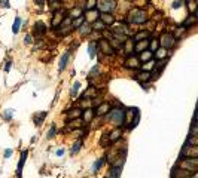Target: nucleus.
<instances>
[{
	"mask_svg": "<svg viewBox=\"0 0 198 178\" xmlns=\"http://www.w3.org/2000/svg\"><path fill=\"white\" fill-rule=\"evenodd\" d=\"M103 120H104V125H106V123L112 125V128H115V126H122V128H124V123H125V106L112 107V110H110L106 116L103 117Z\"/></svg>",
	"mask_w": 198,
	"mask_h": 178,
	"instance_id": "1",
	"label": "nucleus"
},
{
	"mask_svg": "<svg viewBox=\"0 0 198 178\" xmlns=\"http://www.w3.org/2000/svg\"><path fill=\"white\" fill-rule=\"evenodd\" d=\"M141 119V113L139 107H125V123H124V128L127 132H131L137 128V125L140 122Z\"/></svg>",
	"mask_w": 198,
	"mask_h": 178,
	"instance_id": "2",
	"label": "nucleus"
},
{
	"mask_svg": "<svg viewBox=\"0 0 198 178\" xmlns=\"http://www.w3.org/2000/svg\"><path fill=\"white\" fill-rule=\"evenodd\" d=\"M121 67H122L127 73H131V77H133V74L141 68V62H140V60H139V56H137L136 54H133V55H127L122 58Z\"/></svg>",
	"mask_w": 198,
	"mask_h": 178,
	"instance_id": "3",
	"label": "nucleus"
},
{
	"mask_svg": "<svg viewBox=\"0 0 198 178\" xmlns=\"http://www.w3.org/2000/svg\"><path fill=\"white\" fill-rule=\"evenodd\" d=\"M158 39H159L161 48H165V49H168V50L174 49L176 46H177V42H179V40L173 36L171 31H162V33L158 36Z\"/></svg>",
	"mask_w": 198,
	"mask_h": 178,
	"instance_id": "4",
	"label": "nucleus"
},
{
	"mask_svg": "<svg viewBox=\"0 0 198 178\" xmlns=\"http://www.w3.org/2000/svg\"><path fill=\"white\" fill-rule=\"evenodd\" d=\"M49 30H51V27H48L43 21L37 19V21L33 22V25H31V31H30V33L33 34L34 40H36V39H43L46 34L49 33Z\"/></svg>",
	"mask_w": 198,
	"mask_h": 178,
	"instance_id": "5",
	"label": "nucleus"
},
{
	"mask_svg": "<svg viewBox=\"0 0 198 178\" xmlns=\"http://www.w3.org/2000/svg\"><path fill=\"white\" fill-rule=\"evenodd\" d=\"M97 9L100 12L116 13L119 11V0H98L97 2Z\"/></svg>",
	"mask_w": 198,
	"mask_h": 178,
	"instance_id": "6",
	"label": "nucleus"
},
{
	"mask_svg": "<svg viewBox=\"0 0 198 178\" xmlns=\"http://www.w3.org/2000/svg\"><path fill=\"white\" fill-rule=\"evenodd\" d=\"M97 48H98V54L104 55L106 58H115L116 56V50L113 49L112 45L109 43V40H106L104 37L97 42Z\"/></svg>",
	"mask_w": 198,
	"mask_h": 178,
	"instance_id": "7",
	"label": "nucleus"
},
{
	"mask_svg": "<svg viewBox=\"0 0 198 178\" xmlns=\"http://www.w3.org/2000/svg\"><path fill=\"white\" fill-rule=\"evenodd\" d=\"M82 113H84V110H82L79 106H76L74 102H72V106L67 107V108L64 110V113H63V114H64V123L82 117Z\"/></svg>",
	"mask_w": 198,
	"mask_h": 178,
	"instance_id": "8",
	"label": "nucleus"
},
{
	"mask_svg": "<svg viewBox=\"0 0 198 178\" xmlns=\"http://www.w3.org/2000/svg\"><path fill=\"white\" fill-rule=\"evenodd\" d=\"M102 92H103V91L98 88L97 85L90 83V85H88V86H86V88H85L84 91H82V92L79 94V97H80V98H84V100H94V98H96V97H98V95L102 94Z\"/></svg>",
	"mask_w": 198,
	"mask_h": 178,
	"instance_id": "9",
	"label": "nucleus"
},
{
	"mask_svg": "<svg viewBox=\"0 0 198 178\" xmlns=\"http://www.w3.org/2000/svg\"><path fill=\"white\" fill-rule=\"evenodd\" d=\"M66 15H67V11L64 9V8H61L60 11H55L51 13V22H49V27H51V30H55V28H58L60 25H61L63 19L66 18Z\"/></svg>",
	"mask_w": 198,
	"mask_h": 178,
	"instance_id": "10",
	"label": "nucleus"
},
{
	"mask_svg": "<svg viewBox=\"0 0 198 178\" xmlns=\"http://www.w3.org/2000/svg\"><path fill=\"white\" fill-rule=\"evenodd\" d=\"M72 56H73V52L72 50H64L61 54V56L58 58V74H61L69 65H70V61H72Z\"/></svg>",
	"mask_w": 198,
	"mask_h": 178,
	"instance_id": "11",
	"label": "nucleus"
},
{
	"mask_svg": "<svg viewBox=\"0 0 198 178\" xmlns=\"http://www.w3.org/2000/svg\"><path fill=\"white\" fill-rule=\"evenodd\" d=\"M179 157H183V159L198 157V145L183 144V147L180 149V153H179Z\"/></svg>",
	"mask_w": 198,
	"mask_h": 178,
	"instance_id": "12",
	"label": "nucleus"
},
{
	"mask_svg": "<svg viewBox=\"0 0 198 178\" xmlns=\"http://www.w3.org/2000/svg\"><path fill=\"white\" fill-rule=\"evenodd\" d=\"M133 79H134L139 85L140 83H152V73L139 70V71H136L133 74Z\"/></svg>",
	"mask_w": 198,
	"mask_h": 178,
	"instance_id": "13",
	"label": "nucleus"
},
{
	"mask_svg": "<svg viewBox=\"0 0 198 178\" xmlns=\"http://www.w3.org/2000/svg\"><path fill=\"white\" fill-rule=\"evenodd\" d=\"M124 134H125V128L122 126H115L109 131V138H110V143L115 144V143H118L121 139L124 138Z\"/></svg>",
	"mask_w": 198,
	"mask_h": 178,
	"instance_id": "14",
	"label": "nucleus"
},
{
	"mask_svg": "<svg viewBox=\"0 0 198 178\" xmlns=\"http://www.w3.org/2000/svg\"><path fill=\"white\" fill-rule=\"evenodd\" d=\"M176 165L179 168H182V169H185V171H188V172H191L192 175H197L198 174V166H195V165H192L191 162L188 160V159H183V157H179V160L176 162Z\"/></svg>",
	"mask_w": 198,
	"mask_h": 178,
	"instance_id": "15",
	"label": "nucleus"
},
{
	"mask_svg": "<svg viewBox=\"0 0 198 178\" xmlns=\"http://www.w3.org/2000/svg\"><path fill=\"white\" fill-rule=\"evenodd\" d=\"M27 157H28V150L27 149L21 150V153H19V160H18V165H17V171H15L17 178H23L21 177V174H23V169H24V166H25Z\"/></svg>",
	"mask_w": 198,
	"mask_h": 178,
	"instance_id": "16",
	"label": "nucleus"
},
{
	"mask_svg": "<svg viewBox=\"0 0 198 178\" xmlns=\"http://www.w3.org/2000/svg\"><path fill=\"white\" fill-rule=\"evenodd\" d=\"M191 177H194L192 174L185 171V169H182V168H179L177 165H174V166L171 168L170 178H191Z\"/></svg>",
	"mask_w": 198,
	"mask_h": 178,
	"instance_id": "17",
	"label": "nucleus"
},
{
	"mask_svg": "<svg viewBox=\"0 0 198 178\" xmlns=\"http://www.w3.org/2000/svg\"><path fill=\"white\" fill-rule=\"evenodd\" d=\"M94 119H96V110L94 108H86V110H84V113H82V120H84L85 128H90L91 123L94 122Z\"/></svg>",
	"mask_w": 198,
	"mask_h": 178,
	"instance_id": "18",
	"label": "nucleus"
},
{
	"mask_svg": "<svg viewBox=\"0 0 198 178\" xmlns=\"http://www.w3.org/2000/svg\"><path fill=\"white\" fill-rule=\"evenodd\" d=\"M48 113H49V111H36V113H33V116H31V120H33L34 126L40 128V126L43 125V122L46 120V117H48Z\"/></svg>",
	"mask_w": 198,
	"mask_h": 178,
	"instance_id": "19",
	"label": "nucleus"
},
{
	"mask_svg": "<svg viewBox=\"0 0 198 178\" xmlns=\"http://www.w3.org/2000/svg\"><path fill=\"white\" fill-rule=\"evenodd\" d=\"M112 107H113L112 102H110L109 100H106L100 107L94 108V110H96V116H97V117H104V116H106V114L109 113V111L112 110Z\"/></svg>",
	"mask_w": 198,
	"mask_h": 178,
	"instance_id": "20",
	"label": "nucleus"
},
{
	"mask_svg": "<svg viewBox=\"0 0 198 178\" xmlns=\"http://www.w3.org/2000/svg\"><path fill=\"white\" fill-rule=\"evenodd\" d=\"M76 33H78V36H79V39H88V37H90V34L92 33V25H91L90 22L85 21Z\"/></svg>",
	"mask_w": 198,
	"mask_h": 178,
	"instance_id": "21",
	"label": "nucleus"
},
{
	"mask_svg": "<svg viewBox=\"0 0 198 178\" xmlns=\"http://www.w3.org/2000/svg\"><path fill=\"white\" fill-rule=\"evenodd\" d=\"M84 17H85V21L92 24L94 21H97V19L100 18V11H98L97 8H94V9H86L84 13Z\"/></svg>",
	"mask_w": 198,
	"mask_h": 178,
	"instance_id": "22",
	"label": "nucleus"
},
{
	"mask_svg": "<svg viewBox=\"0 0 198 178\" xmlns=\"http://www.w3.org/2000/svg\"><path fill=\"white\" fill-rule=\"evenodd\" d=\"M98 19H102V21L110 28L113 24L116 22V15H115V13H109V12H100V18H98Z\"/></svg>",
	"mask_w": 198,
	"mask_h": 178,
	"instance_id": "23",
	"label": "nucleus"
},
{
	"mask_svg": "<svg viewBox=\"0 0 198 178\" xmlns=\"http://www.w3.org/2000/svg\"><path fill=\"white\" fill-rule=\"evenodd\" d=\"M153 34L151 33V31H149V30H146V28H143V30H137L136 33L133 34V36H131V37H133V39L136 40V42H140V40H146V39H151V37H152Z\"/></svg>",
	"mask_w": 198,
	"mask_h": 178,
	"instance_id": "24",
	"label": "nucleus"
},
{
	"mask_svg": "<svg viewBox=\"0 0 198 178\" xmlns=\"http://www.w3.org/2000/svg\"><path fill=\"white\" fill-rule=\"evenodd\" d=\"M102 64H96V65H92L91 67V70L90 73H88V82H92V80H96L97 77H100L102 76Z\"/></svg>",
	"mask_w": 198,
	"mask_h": 178,
	"instance_id": "25",
	"label": "nucleus"
},
{
	"mask_svg": "<svg viewBox=\"0 0 198 178\" xmlns=\"http://www.w3.org/2000/svg\"><path fill=\"white\" fill-rule=\"evenodd\" d=\"M171 56V50L165 49V48H159L155 54H153V60L155 61H161V60H167Z\"/></svg>",
	"mask_w": 198,
	"mask_h": 178,
	"instance_id": "26",
	"label": "nucleus"
},
{
	"mask_svg": "<svg viewBox=\"0 0 198 178\" xmlns=\"http://www.w3.org/2000/svg\"><path fill=\"white\" fill-rule=\"evenodd\" d=\"M98 145L102 147V149H107V147H110L112 145V143H110V138H109V131H103L102 135H100V138H98Z\"/></svg>",
	"mask_w": 198,
	"mask_h": 178,
	"instance_id": "27",
	"label": "nucleus"
},
{
	"mask_svg": "<svg viewBox=\"0 0 198 178\" xmlns=\"http://www.w3.org/2000/svg\"><path fill=\"white\" fill-rule=\"evenodd\" d=\"M182 25L185 28H192V27H195V25H198V18L194 15V13H191V15H188L186 18H185V21L182 22Z\"/></svg>",
	"mask_w": 198,
	"mask_h": 178,
	"instance_id": "28",
	"label": "nucleus"
},
{
	"mask_svg": "<svg viewBox=\"0 0 198 178\" xmlns=\"http://www.w3.org/2000/svg\"><path fill=\"white\" fill-rule=\"evenodd\" d=\"M149 42H151V39L136 42V46H134V54H136V55H139V54H141L143 50L149 49Z\"/></svg>",
	"mask_w": 198,
	"mask_h": 178,
	"instance_id": "29",
	"label": "nucleus"
},
{
	"mask_svg": "<svg viewBox=\"0 0 198 178\" xmlns=\"http://www.w3.org/2000/svg\"><path fill=\"white\" fill-rule=\"evenodd\" d=\"M67 13H69V15H70L72 18H73V19H74V18H79V17H82V15L85 13V8H84V6L74 5L72 9H69Z\"/></svg>",
	"mask_w": 198,
	"mask_h": 178,
	"instance_id": "30",
	"label": "nucleus"
},
{
	"mask_svg": "<svg viewBox=\"0 0 198 178\" xmlns=\"http://www.w3.org/2000/svg\"><path fill=\"white\" fill-rule=\"evenodd\" d=\"M171 33H173V36H174L177 40H182V39H183V36L188 33V28H185L180 24V25H176V27L171 30Z\"/></svg>",
	"mask_w": 198,
	"mask_h": 178,
	"instance_id": "31",
	"label": "nucleus"
},
{
	"mask_svg": "<svg viewBox=\"0 0 198 178\" xmlns=\"http://www.w3.org/2000/svg\"><path fill=\"white\" fill-rule=\"evenodd\" d=\"M104 163H106V157H104V156L100 157V159H97V160H94V163H92V166H91L90 172L91 174H97L103 166H104Z\"/></svg>",
	"mask_w": 198,
	"mask_h": 178,
	"instance_id": "32",
	"label": "nucleus"
},
{
	"mask_svg": "<svg viewBox=\"0 0 198 178\" xmlns=\"http://www.w3.org/2000/svg\"><path fill=\"white\" fill-rule=\"evenodd\" d=\"M23 27H24L23 18L19 17V15H17V17H15V19H14V24H12V33L18 34L19 31H21V28H23Z\"/></svg>",
	"mask_w": 198,
	"mask_h": 178,
	"instance_id": "33",
	"label": "nucleus"
},
{
	"mask_svg": "<svg viewBox=\"0 0 198 178\" xmlns=\"http://www.w3.org/2000/svg\"><path fill=\"white\" fill-rule=\"evenodd\" d=\"M82 147H84V139H74L73 145L70 147V156H76L78 153H80Z\"/></svg>",
	"mask_w": 198,
	"mask_h": 178,
	"instance_id": "34",
	"label": "nucleus"
},
{
	"mask_svg": "<svg viewBox=\"0 0 198 178\" xmlns=\"http://www.w3.org/2000/svg\"><path fill=\"white\" fill-rule=\"evenodd\" d=\"M122 174V168H116V166H109L106 178H121Z\"/></svg>",
	"mask_w": 198,
	"mask_h": 178,
	"instance_id": "35",
	"label": "nucleus"
},
{
	"mask_svg": "<svg viewBox=\"0 0 198 178\" xmlns=\"http://www.w3.org/2000/svg\"><path fill=\"white\" fill-rule=\"evenodd\" d=\"M58 134H60V129L57 128V125H55V123H52L51 126H49V129L46 131V134H45V138H46V139H54L55 137H58Z\"/></svg>",
	"mask_w": 198,
	"mask_h": 178,
	"instance_id": "36",
	"label": "nucleus"
},
{
	"mask_svg": "<svg viewBox=\"0 0 198 178\" xmlns=\"http://www.w3.org/2000/svg\"><path fill=\"white\" fill-rule=\"evenodd\" d=\"M97 55H98L97 42H90V43H88V56H90V60H96Z\"/></svg>",
	"mask_w": 198,
	"mask_h": 178,
	"instance_id": "37",
	"label": "nucleus"
},
{
	"mask_svg": "<svg viewBox=\"0 0 198 178\" xmlns=\"http://www.w3.org/2000/svg\"><path fill=\"white\" fill-rule=\"evenodd\" d=\"M137 56H139V60H140L141 64H145V62L153 60V52L152 50H149V49H146V50H143L141 54H139Z\"/></svg>",
	"mask_w": 198,
	"mask_h": 178,
	"instance_id": "38",
	"label": "nucleus"
},
{
	"mask_svg": "<svg viewBox=\"0 0 198 178\" xmlns=\"http://www.w3.org/2000/svg\"><path fill=\"white\" fill-rule=\"evenodd\" d=\"M91 25H92V31H100V33L106 31V30L109 28L107 25H106V24L102 21V19H97V21H94Z\"/></svg>",
	"mask_w": 198,
	"mask_h": 178,
	"instance_id": "39",
	"label": "nucleus"
},
{
	"mask_svg": "<svg viewBox=\"0 0 198 178\" xmlns=\"http://www.w3.org/2000/svg\"><path fill=\"white\" fill-rule=\"evenodd\" d=\"M159 48H161V45H159L158 36H155V34H153L152 37H151V42H149V50H152L153 54H155Z\"/></svg>",
	"mask_w": 198,
	"mask_h": 178,
	"instance_id": "40",
	"label": "nucleus"
},
{
	"mask_svg": "<svg viewBox=\"0 0 198 178\" xmlns=\"http://www.w3.org/2000/svg\"><path fill=\"white\" fill-rule=\"evenodd\" d=\"M46 5H48V8H49V11H51V13H52V12L60 11V9H61L63 2H58V0H48Z\"/></svg>",
	"mask_w": 198,
	"mask_h": 178,
	"instance_id": "41",
	"label": "nucleus"
},
{
	"mask_svg": "<svg viewBox=\"0 0 198 178\" xmlns=\"http://www.w3.org/2000/svg\"><path fill=\"white\" fill-rule=\"evenodd\" d=\"M80 86H82V85H80V82H78V80H76V82H74L73 83V86H72V88H70V91H69V95H70V98H76V97H79V88Z\"/></svg>",
	"mask_w": 198,
	"mask_h": 178,
	"instance_id": "42",
	"label": "nucleus"
},
{
	"mask_svg": "<svg viewBox=\"0 0 198 178\" xmlns=\"http://www.w3.org/2000/svg\"><path fill=\"white\" fill-rule=\"evenodd\" d=\"M14 113H15V110L14 108H5V110L2 111V119L5 120V122H11L12 119H14Z\"/></svg>",
	"mask_w": 198,
	"mask_h": 178,
	"instance_id": "43",
	"label": "nucleus"
},
{
	"mask_svg": "<svg viewBox=\"0 0 198 178\" xmlns=\"http://www.w3.org/2000/svg\"><path fill=\"white\" fill-rule=\"evenodd\" d=\"M185 6H186V9H188V13L191 15L198 8V0H185Z\"/></svg>",
	"mask_w": 198,
	"mask_h": 178,
	"instance_id": "44",
	"label": "nucleus"
},
{
	"mask_svg": "<svg viewBox=\"0 0 198 178\" xmlns=\"http://www.w3.org/2000/svg\"><path fill=\"white\" fill-rule=\"evenodd\" d=\"M70 126L72 129H79V128H85L84 125V120H82V117H79V119H74V120H70V122H66Z\"/></svg>",
	"mask_w": 198,
	"mask_h": 178,
	"instance_id": "45",
	"label": "nucleus"
},
{
	"mask_svg": "<svg viewBox=\"0 0 198 178\" xmlns=\"http://www.w3.org/2000/svg\"><path fill=\"white\" fill-rule=\"evenodd\" d=\"M84 22H85V17H84V15H82V17H79V18H74L73 22H72V28H73L74 33H76V31L79 30L80 25H82Z\"/></svg>",
	"mask_w": 198,
	"mask_h": 178,
	"instance_id": "46",
	"label": "nucleus"
},
{
	"mask_svg": "<svg viewBox=\"0 0 198 178\" xmlns=\"http://www.w3.org/2000/svg\"><path fill=\"white\" fill-rule=\"evenodd\" d=\"M106 101V97H104V92H102V94L98 95V97H96L94 100H92V108H97V107H100Z\"/></svg>",
	"mask_w": 198,
	"mask_h": 178,
	"instance_id": "47",
	"label": "nucleus"
},
{
	"mask_svg": "<svg viewBox=\"0 0 198 178\" xmlns=\"http://www.w3.org/2000/svg\"><path fill=\"white\" fill-rule=\"evenodd\" d=\"M155 64H157V61L155 60H151V61L145 62V64H141V68L140 70H143V71H153V68H155Z\"/></svg>",
	"mask_w": 198,
	"mask_h": 178,
	"instance_id": "48",
	"label": "nucleus"
},
{
	"mask_svg": "<svg viewBox=\"0 0 198 178\" xmlns=\"http://www.w3.org/2000/svg\"><path fill=\"white\" fill-rule=\"evenodd\" d=\"M185 144H189V145H198V135H191V134H188Z\"/></svg>",
	"mask_w": 198,
	"mask_h": 178,
	"instance_id": "49",
	"label": "nucleus"
},
{
	"mask_svg": "<svg viewBox=\"0 0 198 178\" xmlns=\"http://www.w3.org/2000/svg\"><path fill=\"white\" fill-rule=\"evenodd\" d=\"M102 39H103V33H100V31H92L90 34V37H88L90 42H98V40H102Z\"/></svg>",
	"mask_w": 198,
	"mask_h": 178,
	"instance_id": "50",
	"label": "nucleus"
},
{
	"mask_svg": "<svg viewBox=\"0 0 198 178\" xmlns=\"http://www.w3.org/2000/svg\"><path fill=\"white\" fill-rule=\"evenodd\" d=\"M97 2L98 0H85V11L86 9H94V8H97Z\"/></svg>",
	"mask_w": 198,
	"mask_h": 178,
	"instance_id": "51",
	"label": "nucleus"
},
{
	"mask_svg": "<svg viewBox=\"0 0 198 178\" xmlns=\"http://www.w3.org/2000/svg\"><path fill=\"white\" fill-rule=\"evenodd\" d=\"M189 134L191 135H198V122L192 120V125L189 126Z\"/></svg>",
	"mask_w": 198,
	"mask_h": 178,
	"instance_id": "52",
	"label": "nucleus"
},
{
	"mask_svg": "<svg viewBox=\"0 0 198 178\" xmlns=\"http://www.w3.org/2000/svg\"><path fill=\"white\" fill-rule=\"evenodd\" d=\"M34 43V37L31 33H27L25 34V37H24V45H27V46H30V45Z\"/></svg>",
	"mask_w": 198,
	"mask_h": 178,
	"instance_id": "53",
	"label": "nucleus"
},
{
	"mask_svg": "<svg viewBox=\"0 0 198 178\" xmlns=\"http://www.w3.org/2000/svg\"><path fill=\"white\" fill-rule=\"evenodd\" d=\"M183 5H185V0H174V2H173V5H171V8L176 11V9H180Z\"/></svg>",
	"mask_w": 198,
	"mask_h": 178,
	"instance_id": "54",
	"label": "nucleus"
},
{
	"mask_svg": "<svg viewBox=\"0 0 198 178\" xmlns=\"http://www.w3.org/2000/svg\"><path fill=\"white\" fill-rule=\"evenodd\" d=\"M12 154H14V149H5V151H3V159L8 160V159L12 157Z\"/></svg>",
	"mask_w": 198,
	"mask_h": 178,
	"instance_id": "55",
	"label": "nucleus"
},
{
	"mask_svg": "<svg viewBox=\"0 0 198 178\" xmlns=\"http://www.w3.org/2000/svg\"><path fill=\"white\" fill-rule=\"evenodd\" d=\"M11 68H12V60H9V61H6V62H5L3 71H5V73H9V71H11Z\"/></svg>",
	"mask_w": 198,
	"mask_h": 178,
	"instance_id": "56",
	"label": "nucleus"
},
{
	"mask_svg": "<svg viewBox=\"0 0 198 178\" xmlns=\"http://www.w3.org/2000/svg\"><path fill=\"white\" fill-rule=\"evenodd\" d=\"M0 8H3V9H9V8H11L9 0H0Z\"/></svg>",
	"mask_w": 198,
	"mask_h": 178,
	"instance_id": "57",
	"label": "nucleus"
},
{
	"mask_svg": "<svg viewBox=\"0 0 198 178\" xmlns=\"http://www.w3.org/2000/svg\"><path fill=\"white\" fill-rule=\"evenodd\" d=\"M64 153H66V150H64L63 147H60V149H57V150H55V154L58 156V157H61V156H64Z\"/></svg>",
	"mask_w": 198,
	"mask_h": 178,
	"instance_id": "58",
	"label": "nucleus"
},
{
	"mask_svg": "<svg viewBox=\"0 0 198 178\" xmlns=\"http://www.w3.org/2000/svg\"><path fill=\"white\" fill-rule=\"evenodd\" d=\"M192 120H197L198 122V107H197V110H195V113H194V119Z\"/></svg>",
	"mask_w": 198,
	"mask_h": 178,
	"instance_id": "59",
	"label": "nucleus"
},
{
	"mask_svg": "<svg viewBox=\"0 0 198 178\" xmlns=\"http://www.w3.org/2000/svg\"><path fill=\"white\" fill-rule=\"evenodd\" d=\"M194 15H195V17L198 18V8H197V9H195V12H194Z\"/></svg>",
	"mask_w": 198,
	"mask_h": 178,
	"instance_id": "60",
	"label": "nucleus"
},
{
	"mask_svg": "<svg viewBox=\"0 0 198 178\" xmlns=\"http://www.w3.org/2000/svg\"><path fill=\"white\" fill-rule=\"evenodd\" d=\"M124 2H128V3H133L134 0H124Z\"/></svg>",
	"mask_w": 198,
	"mask_h": 178,
	"instance_id": "61",
	"label": "nucleus"
},
{
	"mask_svg": "<svg viewBox=\"0 0 198 178\" xmlns=\"http://www.w3.org/2000/svg\"><path fill=\"white\" fill-rule=\"evenodd\" d=\"M58 2H64V0H58Z\"/></svg>",
	"mask_w": 198,
	"mask_h": 178,
	"instance_id": "62",
	"label": "nucleus"
},
{
	"mask_svg": "<svg viewBox=\"0 0 198 178\" xmlns=\"http://www.w3.org/2000/svg\"><path fill=\"white\" fill-rule=\"evenodd\" d=\"M104 178H106V177H104Z\"/></svg>",
	"mask_w": 198,
	"mask_h": 178,
	"instance_id": "63",
	"label": "nucleus"
},
{
	"mask_svg": "<svg viewBox=\"0 0 198 178\" xmlns=\"http://www.w3.org/2000/svg\"><path fill=\"white\" fill-rule=\"evenodd\" d=\"M197 107H198V106H197Z\"/></svg>",
	"mask_w": 198,
	"mask_h": 178,
	"instance_id": "64",
	"label": "nucleus"
}]
</instances>
